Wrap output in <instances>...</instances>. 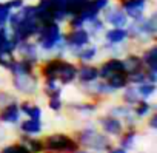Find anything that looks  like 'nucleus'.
Returning <instances> with one entry per match:
<instances>
[{
    "label": "nucleus",
    "mask_w": 157,
    "mask_h": 153,
    "mask_svg": "<svg viewBox=\"0 0 157 153\" xmlns=\"http://www.w3.org/2000/svg\"><path fill=\"white\" fill-rule=\"evenodd\" d=\"M36 43L45 50V51H60L63 53L66 50V43H65V34H62V28L57 22H51L48 25L40 26L37 36H36Z\"/></svg>",
    "instance_id": "obj_1"
},
{
    "label": "nucleus",
    "mask_w": 157,
    "mask_h": 153,
    "mask_svg": "<svg viewBox=\"0 0 157 153\" xmlns=\"http://www.w3.org/2000/svg\"><path fill=\"white\" fill-rule=\"evenodd\" d=\"M157 33V14L152 13L149 17H140L132 20L128 28V34L139 42H146V39H154Z\"/></svg>",
    "instance_id": "obj_2"
},
{
    "label": "nucleus",
    "mask_w": 157,
    "mask_h": 153,
    "mask_svg": "<svg viewBox=\"0 0 157 153\" xmlns=\"http://www.w3.org/2000/svg\"><path fill=\"white\" fill-rule=\"evenodd\" d=\"M78 145H82L85 148L90 150H96V151H108L111 148V141L108 139V136L99 133L96 128H83L77 133V139Z\"/></svg>",
    "instance_id": "obj_3"
},
{
    "label": "nucleus",
    "mask_w": 157,
    "mask_h": 153,
    "mask_svg": "<svg viewBox=\"0 0 157 153\" xmlns=\"http://www.w3.org/2000/svg\"><path fill=\"white\" fill-rule=\"evenodd\" d=\"M45 150L52 153H74L78 150V142L65 133H54L49 135L46 139H43Z\"/></svg>",
    "instance_id": "obj_4"
},
{
    "label": "nucleus",
    "mask_w": 157,
    "mask_h": 153,
    "mask_svg": "<svg viewBox=\"0 0 157 153\" xmlns=\"http://www.w3.org/2000/svg\"><path fill=\"white\" fill-rule=\"evenodd\" d=\"M13 85L19 93L25 96H34L39 90V78L34 71L26 74H13Z\"/></svg>",
    "instance_id": "obj_5"
},
{
    "label": "nucleus",
    "mask_w": 157,
    "mask_h": 153,
    "mask_svg": "<svg viewBox=\"0 0 157 153\" xmlns=\"http://www.w3.org/2000/svg\"><path fill=\"white\" fill-rule=\"evenodd\" d=\"M90 40H91V34L88 33V30L86 28H72V30H69L66 34H65V43H66V48H69L71 51H74V54L80 50V48H83V46H86L88 43H90Z\"/></svg>",
    "instance_id": "obj_6"
},
{
    "label": "nucleus",
    "mask_w": 157,
    "mask_h": 153,
    "mask_svg": "<svg viewBox=\"0 0 157 153\" xmlns=\"http://www.w3.org/2000/svg\"><path fill=\"white\" fill-rule=\"evenodd\" d=\"M56 79L60 85H68V84H72L74 81H77V66H75V63L57 57Z\"/></svg>",
    "instance_id": "obj_7"
},
{
    "label": "nucleus",
    "mask_w": 157,
    "mask_h": 153,
    "mask_svg": "<svg viewBox=\"0 0 157 153\" xmlns=\"http://www.w3.org/2000/svg\"><path fill=\"white\" fill-rule=\"evenodd\" d=\"M102 13H103V22H106V23H109L116 28L128 26V17L120 6H117V5L111 6V3H109Z\"/></svg>",
    "instance_id": "obj_8"
},
{
    "label": "nucleus",
    "mask_w": 157,
    "mask_h": 153,
    "mask_svg": "<svg viewBox=\"0 0 157 153\" xmlns=\"http://www.w3.org/2000/svg\"><path fill=\"white\" fill-rule=\"evenodd\" d=\"M119 6L123 10L126 17L137 20L145 16L146 6H148V0H120Z\"/></svg>",
    "instance_id": "obj_9"
},
{
    "label": "nucleus",
    "mask_w": 157,
    "mask_h": 153,
    "mask_svg": "<svg viewBox=\"0 0 157 153\" xmlns=\"http://www.w3.org/2000/svg\"><path fill=\"white\" fill-rule=\"evenodd\" d=\"M14 53H17V54L20 56V59L28 60V62H31L33 65H36L37 60H39L37 43H34V42H31V40H22V42H19Z\"/></svg>",
    "instance_id": "obj_10"
},
{
    "label": "nucleus",
    "mask_w": 157,
    "mask_h": 153,
    "mask_svg": "<svg viewBox=\"0 0 157 153\" xmlns=\"http://www.w3.org/2000/svg\"><path fill=\"white\" fill-rule=\"evenodd\" d=\"M99 122H100V125H102V128H103V131H105L106 135L120 136V135L123 133V122H122L119 118L113 116V115L102 116V118L99 119Z\"/></svg>",
    "instance_id": "obj_11"
},
{
    "label": "nucleus",
    "mask_w": 157,
    "mask_h": 153,
    "mask_svg": "<svg viewBox=\"0 0 157 153\" xmlns=\"http://www.w3.org/2000/svg\"><path fill=\"white\" fill-rule=\"evenodd\" d=\"M99 79V68L94 65H88L86 62H83L80 66L77 68V81L80 84H91L94 81Z\"/></svg>",
    "instance_id": "obj_12"
},
{
    "label": "nucleus",
    "mask_w": 157,
    "mask_h": 153,
    "mask_svg": "<svg viewBox=\"0 0 157 153\" xmlns=\"http://www.w3.org/2000/svg\"><path fill=\"white\" fill-rule=\"evenodd\" d=\"M122 62H123V71H125L128 76L136 74V73L145 70L142 56H139V54H128Z\"/></svg>",
    "instance_id": "obj_13"
},
{
    "label": "nucleus",
    "mask_w": 157,
    "mask_h": 153,
    "mask_svg": "<svg viewBox=\"0 0 157 153\" xmlns=\"http://www.w3.org/2000/svg\"><path fill=\"white\" fill-rule=\"evenodd\" d=\"M117 71H123V62L122 59H109L106 62H103L99 68V78L102 79H106L108 76H111L113 73H117Z\"/></svg>",
    "instance_id": "obj_14"
},
{
    "label": "nucleus",
    "mask_w": 157,
    "mask_h": 153,
    "mask_svg": "<svg viewBox=\"0 0 157 153\" xmlns=\"http://www.w3.org/2000/svg\"><path fill=\"white\" fill-rule=\"evenodd\" d=\"M20 119V108L19 102H13L0 110V121L6 124H16Z\"/></svg>",
    "instance_id": "obj_15"
},
{
    "label": "nucleus",
    "mask_w": 157,
    "mask_h": 153,
    "mask_svg": "<svg viewBox=\"0 0 157 153\" xmlns=\"http://www.w3.org/2000/svg\"><path fill=\"white\" fill-rule=\"evenodd\" d=\"M103 81L108 84V87H109L113 91H116V90H122V88H125V87L129 84V81H128V74H126L125 71L113 73L111 76H108V78L103 79Z\"/></svg>",
    "instance_id": "obj_16"
},
{
    "label": "nucleus",
    "mask_w": 157,
    "mask_h": 153,
    "mask_svg": "<svg viewBox=\"0 0 157 153\" xmlns=\"http://www.w3.org/2000/svg\"><path fill=\"white\" fill-rule=\"evenodd\" d=\"M128 37H129V34H128L126 28H116L114 26V28L105 31V39H106V43H109V45H120Z\"/></svg>",
    "instance_id": "obj_17"
},
{
    "label": "nucleus",
    "mask_w": 157,
    "mask_h": 153,
    "mask_svg": "<svg viewBox=\"0 0 157 153\" xmlns=\"http://www.w3.org/2000/svg\"><path fill=\"white\" fill-rule=\"evenodd\" d=\"M90 5V0H65V11L68 19L80 14Z\"/></svg>",
    "instance_id": "obj_18"
},
{
    "label": "nucleus",
    "mask_w": 157,
    "mask_h": 153,
    "mask_svg": "<svg viewBox=\"0 0 157 153\" xmlns=\"http://www.w3.org/2000/svg\"><path fill=\"white\" fill-rule=\"evenodd\" d=\"M142 60H143V66L148 71H157V46H151L148 50L143 51L142 54Z\"/></svg>",
    "instance_id": "obj_19"
},
{
    "label": "nucleus",
    "mask_w": 157,
    "mask_h": 153,
    "mask_svg": "<svg viewBox=\"0 0 157 153\" xmlns=\"http://www.w3.org/2000/svg\"><path fill=\"white\" fill-rule=\"evenodd\" d=\"M34 66L36 65H33L28 60H23V59H19L17 60V59H14L10 63L8 70L11 71V74H26V73H33L34 71Z\"/></svg>",
    "instance_id": "obj_20"
},
{
    "label": "nucleus",
    "mask_w": 157,
    "mask_h": 153,
    "mask_svg": "<svg viewBox=\"0 0 157 153\" xmlns=\"http://www.w3.org/2000/svg\"><path fill=\"white\" fill-rule=\"evenodd\" d=\"M19 108H20V113L26 115L28 118L31 119H40L42 118V110L39 105H36L33 101H22L19 104Z\"/></svg>",
    "instance_id": "obj_21"
},
{
    "label": "nucleus",
    "mask_w": 157,
    "mask_h": 153,
    "mask_svg": "<svg viewBox=\"0 0 157 153\" xmlns=\"http://www.w3.org/2000/svg\"><path fill=\"white\" fill-rule=\"evenodd\" d=\"M20 144H23L31 153H42V151L45 150L43 141H42V139L31 138L29 135H23V136H20Z\"/></svg>",
    "instance_id": "obj_22"
},
{
    "label": "nucleus",
    "mask_w": 157,
    "mask_h": 153,
    "mask_svg": "<svg viewBox=\"0 0 157 153\" xmlns=\"http://www.w3.org/2000/svg\"><path fill=\"white\" fill-rule=\"evenodd\" d=\"M69 108L72 111H75L77 115L82 116H91L97 111V105L93 102H75V104H69Z\"/></svg>",
    "instance_id": "obj_23"
},
{
    "label": "nucleus",
    "mask_w": 157,
    "mask_h": 153,
    "mask_svg": "<svg viewBox=\"0 0 157 153\" xmlns=\"http://www.w3.org/2000/svg\"><path fill=\"white\" fill-rule=\"evenodd\" d=\"M20 130L25 133V135H29V136H36L42 131V122L40 119H26L20 124Z\"/></svg>",
    "instance_id": "obj_24"
},
{
    "label": "nucleus",
    "mask_w": 157,
    "mask_h": 153,
    "mask_svg": "<svg viewBox=\"0 0 157 153\" xmlns=\"http://www.w3.org/2000/svg\"><path fill=\"white\" fill-rule=\"evenodd\" d=\"M97 53H99V48H97V45H86V46H83V48H80L77 53H75V56H77V59L80 60V62H91L93 59H96L97 57Z\"/></svg>",
    "instance_id": "obj_25"
},
{
    "label": "nucleus",
    "mask_w": 157,
    "mask_h": 153,
    "mask_svg": "<svg viewBox=\"0 0 157 153\" xmlns=\"http://www.w3.org/2000/svg\"><path fill=\"white\" fill-rule=\"evenodd\" d=\"M140 99L139 93H137V85H126L125 87V91H123V102L126 105H136Z\"/></svg>",
    "instance_id": "obj_26"
},
{
    "label": "nucleus",
    "mask_w": 157,
    "mask_h": 153,
    "mask_svg": "<svg viewBox=\"0 0 157 153\" xmlns=\"http://www.w3.org/2000/svg\"><path fill=\"white\" fill-rule=\"evenodd\" d=\"M155 107L154 105H151L148 101H139L137 104H136V108H134V115H136V118H139V119H142V118H148L149 115H151V110H154Z\"/></svg>",
    "instance_id": "obj_27"
},
{
    "label": "nucleus",
    "mask_w": 157,
    "mask_h": 153,
    "mask_svg": "<svg viewBox=\"0 0 157 153\" xmlns=\"http://www.w3.org/2000/svg\"><path fill=\"white\" fill-rule=\"evenodd\" d=\"M43 93L48 98H59L62 95V85L57 81H45L43 85Z\"/></svg>",
    "instance_id": "obj_28"
},
{
    "label": "nucleus",
    "mask_w": 157,
    "mask_h": 153,
    "mask_svg": "<svg viewBox=\"0 0 157 153\" xmlns=\"http://www.w3.org/2000/svg\"><path fill=\"white\" fill-rule=\"evenodd\" d=\"M137 93L140 96V99L143 101H148L151 96H154L155 93V84H151V82H143L140 85H137Z\"/></svg>",
    "instance_id": "obj_29"
},
{
    "label": "nucleus",
    "mask_w": 157,
    "mask_h": 153,
    "mask_svg": "<svg viewBox=\"0 0 157 153\" xmlns=\"http://www.w3.org/2000/svg\"><path fill=\"white\" fill-rule=\"evenodd\" d=\"M136 130L132 128V127H128V131H125V133H122L120 136H122V139H120V147H123V148H131L132 145H134V139H136Z\"/></svg>",
    "instance_id": "obj_30"
},
{
    "label": "nucleus",
    "mask_w": 157,
    "mask_h": 153,
    "mask_svg": "<svg viewBox=\"0 0 157 153\" xmlns=\"http://www.w3.org/2000/svg\"><path fill=\"white\" fill-rule=\"evenodd\" d=\"M0 153H31L23 144H10V145H5L2 148Z\"/></svg>",
    "instance_id": "obj_31"
},
{
    "label": "nucleus",
    "mask_w": 157,
    "mask_h": 153,
    "mask_svg": "<svg viewBox=\"0 0 157 153\" xmlns=\"http://www.w3.org/2000/svg\"><path fill=\"white\" fill-rule=\"evenodd\" d=\"M13 102H19L14 95H11L10 91H5V90H0V110Z\"/></svg>",
    "instance_id": "obj_32"
},
{
    "label": "nucleus",
    "mask_w": 157,
    "mask_h": 153,
    "mask_svg": "<svg viewBox=\"0 0 157 153\" xmlns=\"http://www.w3.org/2000/svg\"><path fill=\"white\" fill-rule=\"evenodd\" d=\"M13 11L8 8L6 3H0V26L8 23V19H10V14Z\"/></svg>",
    "instance_id": "obj_33"
},
{
    "label": "nucleus",
    "mask_w": 157,
    "mask_h": 153,
    "mask_svg": "<svg viewBox=\"0 0 157 153\" xmlns=\"http://www.w3.org/2000/svg\"><path fill=\"white\" fill-rule=\"evenodd\" d=\"M90 3H91V6H93L97 13H102V11L111 3V0H90Z\"/></svg>",
    "instance_id": "obj_34"
},
{
    "label": "nucleus",
    "mask_w": 157,
    "mask_h": 153,
    "mask_svg": "<svg viewBox=\"0 0 157 153\" xmlns=\"http://www.w3.org/2000/svg\"><path fill=\"white\" fill-rule=\"evenodd\" d=\"M49 108L51 110H54V111H60L62 108H63V102H62V99H60V96L59 98H49Z\"/></svg>",
    "instance_id": "obj_35"
},
{
    "label": "nucleus",
    "mask_w": 157,
    "mask_h": 153,
    "mask_svg": "<svg viewBox=\"0 0 157 153\" xmlns=\"http://www.w3.org/2000/svg\"><path fill=\"white\" fill-rule=\"evenodd\" d=\"M5 3L8 5V8L11 11H16V10L23 6V0H8V2H5Z\"/></svg>",
    "instance_id": "obj_36"
},
{
    "label": "nucleus",
    "mask_w": 157,
    "mask_h": 153,
    "mask_svg": "<svg viewBox=\"0 0 157 153\" xmlns=\"http://www.w3.org/2000/svg\"><path fill=\"white\" fill-rule=\"evenodd\" d=\"M149 127L151 128H157V115L155 113L151 115V118H149Z\"/></svg>",
    "instance_id": "obj_37"
},
{
    "label": "nucleus",
    "mask_w": 157,
    "mask_h": 153,
    "mask_svg": "<svg viewBox=\"0 0 157 153\" xmlns=\"http://www.w3.org/2000/svg\"><path fill=\"white\" fill-rule=\"evenodd\" d=\"M109 153H126V148H123V147H116V148H109Z\"/></svg>",
    "instance_id": "obj_38"
},
{
    "label": "nucleus",
    "mask_w": 157,
    "mask_h": 153,
    "mask_svg": "<svg viewBox=\"0 0 157 153\" xmlns=\"http://www.w3.org/2000/svg\"><path fill=\"white\" fill-rule=\"evenodd\" d=\"M46 153H52V151H46Z\"/></svg>",
    "instance_id": "obj_39"
}]
</instances>
